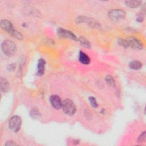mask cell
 Listing matches in <instances>:
<instances>
[{"label": "cell", "mask_w": 146, "mask_h": 146, "mask_svg": "<svg viewBox=\"0 0 146 146\" xmlns=\"http://www.w3.org/2000/svg\"><path fill=\"white\" fill-rule=\"evenodd\" d=\"M1 48L3 52L8 56L14 55L17 51V47L14 42L9 39L3 41L1 44Z\"/></svg>", "instance_id": "cell-1"}, {"label": "cell", "mask_w": 146, "mask_h": 146, "mask_svg": "<svg viewBox=\"0 0 146 146\" xmlns=\"http://www.w3.org/2000/svg\"><path fill=\"white\" fill-rule=\"evenodd\" d=\"M62 108L63 112L68 116L74 115L76 111L75 103L70 99H66L63 101Z\"/></svg>", "instance_id": "cell-2"}, {"label": "cell", "mask_w": 146, "mask_h": 146, "mask_svg": "<svg viewBox=\"0 0 146 146\" xmlns=\"http://www.w3.org/2000/svg\"><path fill=\"white\" fill-rule=\"evenodd\" d=\"M108 15L112 21L118 22L124 19L126 16V13L122 9H115L109 11Z\"/></svg>", "instance_id": "cell-3"}, {"label": "cell", "mask_w": 146, "mask_h": 146, "mask_svg": "<svg viewBox=\"0 0 146 146\" xmlns=\"http://www.w3.org/2000/svg\"><path fill=\"white\" fill-rule=\"evenodd\" d=\"M22 124V119L20 116L15 115L12 116L9 121V128L13 132L19 131Z\"/></svg>", "instance_id": "cell-4"}, {"label": "cell", "mask_w": 146, "mask_h": 146, "mask_svg": "<svg viewBox=\"0 0 146 146\" xmlns=\"http://www.w3.org/2000/svg\"><path fill=\"white\" fill-rule=\"evenodd\" d=\"M125 40L128 47H130L136 50H140L143 48L142 43L137 39L134 37L130 36L128 38Z\"/></svg>", "instance_id": "cell-5"}, {"label": "cell", "mask_w": 146, "mask_h": 146, "mask_svg": "<svg viewBox=\"0 0 146 146\" xmlns=\"http://www.w3.org/2000/svg\"><path fill=\"white\" fill-rule=\"evenodd\" d=\"M57 33L58 35L60 37H62L63 38H69L75 40H77V38L76 35L73 33H72L69 30H67L60 27V28H58Z\"/></svg>", "instance_id": "cell-6"}, {"label": "cell", "mask_w": 146, "mask_h": 146, "mask_svg": "<svg viewBox=\"0 0 146 146\" xmlns=\"http://www.w3.org/2000/svg\"><path fill=\"white\" fill-rule=\"evenodd\" d=\"M50 102L52 106L56 110H59L62 108L63 101L57 95H52L50 97Z\"/></svg>", "instance_id": "cell-7"}, {"label": "cell", "mask_w": 146, "mask_h": 146, "mask_svg": "<svg viewBox=\"0 0 146 146\" xmlns=\"http://www.w3.org/2000/svg\"><path fill=\"white\" fill-rule=\"evenodd\" d=\"M1 27L3 30H4L6 32H7L10 35H11L13 34V33L15 31V29H14L12 23H11V22H10L8 20H6V19L1 20Z\"/></svg>", "instance_id": "cell-8"}, {"label": "cell", "mask_w": 146, "mask_h": 146, "mask_svg": "<svg viewBox=\"0 0 146 146\" xmlns=\"http://www.w3.org/2000/svg\"><path fill=\"white\" fill-rule=\"evenodd\" d=\"M77 22H78V23L87 22L88 25H90L92 27H95L96 28L100 27V25L97 22H96L95 21H94L91 18H86L84 17H79L77 18Z\"/></svg>", "instance_id": "cell-9"}, {"label": "cell", "mask_w": 146, "mask_h": 146, "mask_svg": "<svg viewBox=\"0 0 146 146\" xmlns=\"http://www.w3.org/2000/svg\"><path fill=\"white\" fill-rule=\"evenodd\" d=\"M0 88L1 91L3 92H7L10 89L9 82L3 77L0 78Z\"/></svg>", "instance_id": "cell-10"}, {"label": "cell", "mask_w": 146, "mask_h": 146, "mask_svg": "<svg viewBox=\"0 0 146 146\" xmlns=\"http://www.w3.org/2000/svg\"><path fill=\"white\" fill-rule=\"evenodd\" d=\"M46 62L44 59H40L38 60V66H37V75L38 76H42L44 72Z\"/></svg>", "instance_id": "cell-11"}, {"label": "cell", "mask_w": 146, "mask_h": 146, "mask_svg": "<svg viewBox=\"0 0 146 146\" xmlns=\"http://www.w3.org/2000/svg\"><path fill=\"white\" fill-rule=\"evenodd\" d=\"M79 60L80 62L83 64H88L90 63V59L89 56L83 51H80L79 52Z\"/></svg>", "instance_id": "cell-12"}, {"label": "cell", "mask_w": 146, "mask_h": 146, "mask_svg": "<svg viewBox=\"0 0 146 146\" xmlns=\"http://www.w3.org/2000/svg\"><path fill=\"white\" fill-rule=\"evenodd\" d=\"M125 3L128 7L132 9H134V8H137L139 6H140L142 4V1L139 0L126 1H125Z\"/></svg>", "instance_id": "cell-13"}, {"label": "cell", "mask_w": 146, "mask_h": 146, "mask_svg": "<svg viewBox=\"0 0 146 146\" xmlns=\"http://www.w3.org/2000/svg\"><path fill=\"white\" fill-rule=\"evenodd\" d=\"M129 67L133 70H139L142 67V63L138 60L131 61L129 63Z\"/></svg>", "instance_id": "cell-14"}, {"label": "cell", "mask_w": 146, "mask_h": 146, "mask_svg": "<svg viewBox=\"0 0 146 146\" xmlns=\"http://www.w3.org/2000/svg\"><path fill=\"white\" fill-rule=\"evenodd\" d=\"M78 40L79 41L81 45L83 46L84 47L88 48L91 47V44H90V42L87 40H86L85 38H84L83 37H80L79 38Z\"/></svg>", "instance_id": "cell-15"}, {"label": "cell", "mask_w": 146, "mask_h": 146, "mask_svg": "<svg viewBox=\"0 0 146 146\" xmlns=\"http://www.w3.org/2000/svg\"><path fill=\"white\" fill-rule=\"evenodd\" d=\"M106 81L109 86H111L112 87H115L116 83H115L114 79L113 78V77L112 76L107 75L106 77Z\"/></svg>", "instance_id": "cell-16"}, {"label": "cell", "mask_w": 146, "mask_h": 146, "mask_svg": "<svg viewBox=\"0 0 146 146\" xmlns=\"http://www.w3.org/2000/svg\"><path fill=\"white\" fill-rule=\"evenodd\" d=\"M30 115L31 117L34 119H36L39 116V112L36 108H33L30 111Z\"/></svg>", "instance_id": "cell-17"}, {"label": "cell", "mask_w": 146, "mask_h": 146, "mask_svg": "<svg viewBox=\"0 0 146 146\" xmlns=\"http://www.w3.org/2000/svg\"><path fill=\"white\" fill-rule=\"evenodd\" d=\"M88 100H89L90 104L91 105L92 107H93L94 108H97L98 107V104L97 103V101L94 97L90 96V97H89Z\"/></svg>", "instance_id": "cell-18"}, {"label": "cell", "mask_w": 146, "mask_h": 146, "mask_svg": "<svg viewBox=\"0 0 146 146\" xmlns=\"http://www.w3.org/2000/svg\"><path fill=\"white\" fill-rule=\"evenodd\" d=\"M11 35L15 38L19 40H22L23 39V35L21 34V33H20L19 31H18L16 30H15V31Z\"/></svg>", "instance_id": "cell-19"}, {"label": "cell", "mask_w": 146, "mask_h": 146, "mask_svg": "<svg viewBox=\"0 0 146 146\" xmlns=\"http://www.w3.org/2000/svg\"><path fill=\"white\" fill-rule=\"evenodd\" d=\"M145 141V131H144L137 138V142H140V143H142V142H144Z\"/></svg>", "instance_id": "cell-20"}, {"label": "cell", "mask_w": 146, "mask_h": 146, "mask_svg": "<svg viewBox=\"0 0 146 146\" xmlns=\"http://www.w3.org/2000/svg\"><path fill=\"white\" fill-rule=\"evenodd\" d=\"M118 43H119L120 46H123V47H128L127 44V42H126V40H125L120 39L119 40Z\"/></svg>", "instance_id": "cell-21"}, {"label": "cell", "mask_w": 146, "mask_h": 146, "mask_svg": "<svg viewBox=\"0 0 146 146\" xmlns=\"http://www.w3.org/2000/svg\"><path fill=\"white\" fill-rule=\"evenodd\" d=\"M17 144H16L14 141L10 140V141H7L6 142V143L5 144V145L7 146H13V145H17Z\"/></svg>", "instance_id": "cell-22"}, {"label": "cell", "mask_w": 146, "mask_h": 146, "mask_svg": "<svg viewBox=\"0 0 146 146\" xmlns=\"http://www.w3.org/2000/svg\"><path fill=\"white\" fill-rule=\"evenodd\" d=\"M143 19H144L143 17H141V16H140V17H139L137 18L136 21H138V22H142V21H143Z\"/></svg>", "instance_id": "cell-23"}]
</instances>
